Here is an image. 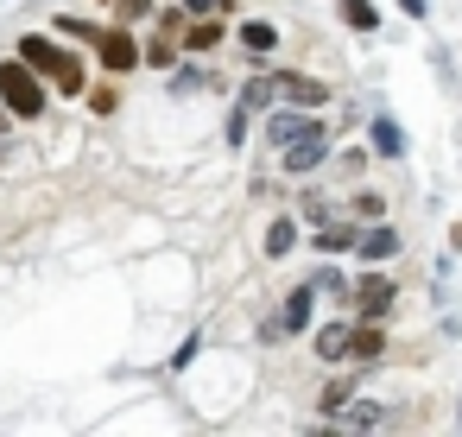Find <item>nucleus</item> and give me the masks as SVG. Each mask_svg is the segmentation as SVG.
<instances>
[{
  "label": "nucleus",
  "mask_w": 462,
  "mask_h": 437,
  "mask_svg": "<svg viewBox=\"0 0 462 437\" xmlns=\"http://www.w3.org/2000/svg\"><path fill=\"white\" fill-rule=\"evenodd\" d=\"M20 64H32L39 77H51L64 96L83 89V64H77V51H64L58 39H20Z\"/></svg>",
  "instance_id": "obj_1"
},
{
  "label": "nucleus",
  "mask_w": 462,
  "mask_h": 437,
  "mask_svg": "<svg viewBox=\"0 0 462 437\" xmlns=\"http://www.w3.org/2000/svg\"><path fill=\"white\" fill-rule=\"evenodd\" d=\"M0 102H7V115H20V121L45 115V83L32 77V64H0Z\"/></svg>",
  "instance_id": "obj_2"
},
{
  "label": "nucleus",
  "mask_w": 462,
  "mask_h": 437,
  "mask_svg": "<svg viewBox=\"0 0 462 437\" xmlns=\"http://www.w3.org/2000/svg\"><path fill=\"white\" fill-rule=\"evenodd\" d=\"M266 89H273V102H291V108H329V89L317 77H298V70H273Z\"/></svg>",
  "instance_id": "obj_3"
},
{
  "label": "nucleus",
  "mask_w": 462,
  "mask_h": 437,
  "mask_svg": "<svg viewBox=\"0 0 462 437\" xmlns=\"http://www.w3.org/2000/svg\"><path fill=\"white\" fill-rule=\"evenodd\" d=\"M348 304H355V323H380L386 317V304H393V279H361L355 292H348Z\"/></svg>",
  "instance_id": "obj_4"
},
{
  "label": "nucleus",
  "mask_w": 462,
  "mask_h": 437,
  "mask_svg": "<svg viewBox=\"0 0 462 437\" xmlns=\"http://www.w3.org/2000/svg\"><path fill=\"white\" fill-rule=\"evenodd\" d=\"M323 159H329V134H323V127H317V134H304V140H291V146H285V159H279V165H285V172H291V178H304V172H317V165H323Z\"/></svg>",
  "instance_id": "obj_5"
},
{
  "label": "nucleus",
  "mask_w": 462,
  "mask_h": 437,
  "mask_svg": "<svg viewBox=\"0 0 462 437\" xmlns=\"http://www.w3.org/2000/svg\"><path fill=\"white\" fill-rule=\"evenodd\" d=\"M96 45H102V64H108V70H134V64H140V45H134L127 33H96Z\"/></svg>",
  "instance_id": "obj_6"
},
{
  "label": "nucleus",
  "mask_w": 462,
  "mask_h": 437,
  "mask_svg": "<svg viewBox=\"0 0 462 437\" xmlns=\"http://www.w3.org/2000/svg\"><path fill=\"white\" fill-rule=\"evenodd\" d=\"M310 304H317V285H298V292L285 298V317L273 323V336H291V330H304V323H310Z\"/></svg>",
  "instance_id": "obj_7"
},
{
  "label": "nucleus",
  "mask_w": 462,
  "mask_h": 437,
  "mask_svg": "<svg viewBox=\"0 0 462 437\" xmlns=\"http://www.w3.org/2000/svg\"><path fill=\"white\" fill-rule=\"evenodd\" d=\"M323 121H310V115H273L266 121V140H279V146H291V140H304V134H317Z\"/></svg>",
  "instance_id": "obj_8"
},
{
  "label": "nucleus",
  "mask_w": 462,
  "mask_h": 437,
  "mask_svg": "<svg viewBox=\"0 0 462 437\" xmlns=\"http://www.w3.org/2000/svg\"><path fill=\"white\" fill-rule=\"evenodd\" d=\"M348 342H355V330H348V323L317 330V355H323V361H348Z\"/></svg>",
  "instance_id": "obj_9"
},
{
  "label": "nucleus",
  "mask_w": 462,
  "mask_h": 437,
  "mask_svg": "<svg viewBox=\"0 0 462 437\" xmlns=\"http://www.w3.org/2000/svg\"><path fill=\"white\" fill-rule=\"evenodd\" d=\"M355 247H361V260H386V254H399V235L393 228H367Z\"/></svg>",
  "instance_id": "obj_10"
},
{
  "label": "nucleus",
  "mask_w": 462,
  "mask_h": 437,
  "mask_svg": "<svg viewBox=\"0 0 462 437\" xmlns=\"http://www.w3.org/2000/svg\"><path fill=\"white\" fill-rule=\"evenodd\" d=\"M380 418H386V412H380V405H374V399H348V412H342V418H336V424H348V431H374V424H380Z\"/></svg>",
  "instance_id": "obj_11"
},
{
  "label": "nucleus",
  "mask_w": 462,
  "mask_h": 437,
  "mask_svg": "<svg viewBox=\"0 0 462 437\" xmlns=\"http://www.w3.org/2000/svg\"><path fill=\"white\" fill-rule=\"evenodd\" d=\"M348 361H355V367L380 361V330H355V342H348Z\"/></svg>",
  "instance_id": "obj_12"
},
{
  "label": "nucleus",
  "mask_w": 462,
  "mask_h": 437,
  "mask_svg": "<svg viewBox=\"0 0 462 437\" xmlns=\"http://www.w3.org/2000/svg\"><path fill=\"white\" fill-rule=\"evenodd\" d=\"M241 45H247V51H273V45H279V33H273L266 20H247V26H241Z\"/></svg>",
  "instance_id": "obj_13"
},
{
  "label": "nucleus",
  "mask_w": 462,
  "mask_h": 437,
  "mask_svg": "<svg viewBox=\"0 0 462 437\" xmlns=\"http://www.w3.org/2000/svg\"><path fill=\"white\" fill-rule=\"evenodd\" d=\"M374 146H380L386 159H399V153H405V140H399V127H393V121H374Z\"/></svg>",
  "instance_id": "obj_14"
},
{
  "label": "nucleus",
  "mask_w": 462,
  "mask_h": 437,
  "mask_svg": "<svg viewBox=\"0 0 462 437\" xmlns=\"http://www.w3.org/2000/svg\"><path fill=\"white\" fill-rule=\"evenodd\" d=\"M342 20H348L355 33H374V7H367V0H342Z\"/></svg>",
  "instance_id": "obj_15"
},
{
  "label": "nucleus",
  "mask_w": 462,
  "mask_h": 437,
  "mask_svg": "<svg viewBox=\"0 0 462 437\" xmlns=\"http://www.w3.org/2000/svg\"><path fill=\"white\" fill-rule=\"evenodd\" d=\"M216 45H222V26H216V20L190 26V51H216Z\"/></svg>",
  "instance_id": "obj_16"
},
{
  "label": "nucleus",
  "mask_w": 462,
  "mask_h": 437,
  "mask_svg": "<svg viewBox=\"0 0 462 437\" xmlns=\"http://www.w3.org/2000/svg\"><path fill=\"white\" fill-rule=\"evenodd\" d=\"M140 58H146V64H165V70H171V58H178V45H171V33H165V39H152V51H140Z\"/></svg>",
  "instance_id": "obj_17"
},
{
  "label": "nucleus",
  "mask_w": 462,
  "mask_h": 437,
  "mask_svg": "<svg viewBox=\"0 0 462 437\" xmlns=\"http://www.w3.org/2000/svg\"><path fill=\"white\" fill-rule=\"evenodd\" d=\"M291 241H298V228H291V222H273V235H266V254H285Z\"/></svg>",
  "instance_id": "obj_18"
},
{
  "label": "nucleus",
  "mask_w": 462,
  "mask_h": 437,
  "mask_svg": "<svg viewBox=\"0 0 462 437\" xmlns=\"http://www.w3.org/2000/svg\"><path fill=\"white\" fill-rule=\"evenodd\" d=\"M317 292H329V298H348V279H342V273H317Z\"/></svg>",
  "instance_id": "obj_19"
},
{
  "label": "nucleus",
  "mask_w": 462,
  "mask_h": 437,
  "mask_svg": "<svg viewBox=\"0 0 462 437\" xmlns=\"http://www.w3.org/2000/svg\"><path fill=\"white\" fill-rule=\"evenodd\" d=\"M380 209H386L380 197H355V216H361V222H380Z\"/></svg>",
  "instance_id": "obj_20"
},
{
  "label": "nucleus",
  "mask_w": 462,
  "mask_h": 437,
  "mask_svg": "<svg viewBox=\"0 0 462 437\" xmlns=\"http://www.w3.org/2000/svg\"><path fill=\"white\" fill-rule=\"evenodd\" d=\"M152 14V0H121V20H146Z\"/></svg>",
  "instance_id": "obj_21"
},
{
  "label": "nucleus",
  "mask_w": 462,
  "mask_h": 437,
  "mask_svg": "<svg viewBox=\"0 0 462 437\" xmlns=\"http://www.w3.org/2000/svg\"><path fill=\"white\" fill-rule=\"evenodd\" d=\"M399 7H405V14H418V20H424V7H430V0H399Z\"/></svg>",
  "instance_id": "obj_22"
}]
</instances>
